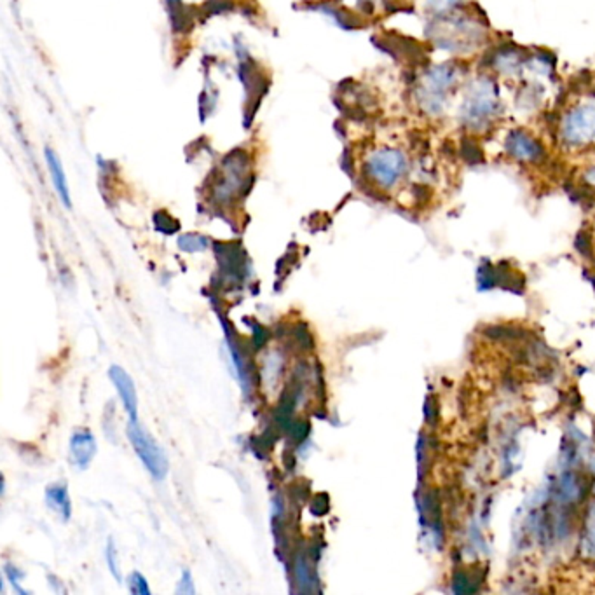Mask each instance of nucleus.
<instances>
[{"instance_id":"1","label":"nucleus","mask_w":595,"mask_h":595,"mask_svg":"<svg viewBox=\"0 0 595 595\" xmlns=\"http://www.w3.org/2000/svg\"><path fill=\"white\" fill-rule=\"evenodd\" d=\"M428 34L436 47L454 54L471 53L484 45L487 39V30L482 23L473 16L460 14V11L449 16L433 18Z\"/></svg>"},{"instance_id":"2","label":"nucleus","mask_w":595,"mask_h":595,"mask_svg":"<svg viewBox=\"0 0 595 595\" xmlns=\"http://www.w3.org/2000/svg\"><path fill=\"white\" fill-rule=\"evenodd\" d=\"M501 112L498 86L487 76H480L467 86L460 109V119L473 133H484L496 123Z\"/></svg>"},{"instance_id":"3","label":"nucleus","mask_w":595,"mask_h":595,"mask_svg":"<svg viewBox=\"0 0 595 595\" xmlns=\"http://www.w3.org/2000/svg\"><path fill=\"white\" fill-rule=\"evenodd\" d=\"M461 81V70L456 63H442L426 69L425 74L420 77L414 98L420 109L426 116L438 118L445 112L449 105V98L454 93L456 86Z\"/></svg>"},{"instance_id":"4","label":"nucleus","mask_w":595,"mask_h":595,"mask_svg":"<svg viewBox=\"0 0 595 595\" xmlns=\"http://www.w3.org/2000/svg\"><path fill=\"white\" fill-rule=\"evenodd\" d=\"M409 173V158L396 147H379L365 159V175L379 189H393Z\"/></svg>"},{"instance_id":"5","label":"nucleus","mask_w":595,"mask_h":595,"mask_svg":"<svg viewBox=\"0 0 595 595\" xmlns=\"http://www.w3.org/2000/svg\"><path fill=\"white\" fill-rule=\"evenodd\" d=\"M558 136L566 147L582 149L595 142V102L569 109L558 125Z\"/></svg>"},{"instance_id":"6","label":"nucleus","mask_w":595,"mask_h":595,"mask_svg":"<svg viewBox=\"0 0 595 595\" xmlns=\"http://www.w3.org/2000/svg\"><path fill=\"white\" fill-rule=\"evenodd\" d=\"M128 436L136 456L147 468V471L152 475L156 480H163L168 473V458L167 452L161 449V445L151 436L149 431L140 425L138 421H129Z\"/></svg>"},{"instance_id":"7","label":"nucleus","mask_w":595,"mask_h":595,"mask_svg":"<svg viewBox=\"0 0 595 595\" xmlns=\"http://www.w3.org/2000/svg\"><path fill=\"white\" fill-rule=\"evenodd\" d=\"M505 151L510 159L522 165H540L547 159L545 145L524 128L509 131L505 138Z\"/></svg>"},{"instance_id":"8","label":"nucleus","mask_w":595,"mask_h":595,"mask_svg":"<svg viewBox=\"0 0 595 595\" xmlns=\"http://www.w3.org/2000/svg\"><path fill=\"white\" fill-rule=\"evenodd\" d=\"M109 378L110 381L116 386L119 398L125 405V411L129 416V421H136L138 418V395H136V387L131 379L128 372L118 365L110 367L109 371Z\"/></svg>"},{"instance_id":"9","label":"nucleus","mask_w":595,"mask_h":595,"mask_svg":"<svg viewBox=\"0 0 595 595\" xmlns=\"http://www.w3.org/2000/svg\"><path fill=\"white\" fill-rule=\"evenodd\" d=\"M70 458L74 461V465L81 469L91 465V461L96 456V440L93 436V433L89 429H77L74 431V435L70 436Z\"/></svg>"},{"instance_id":"10","label":"nucleus","mask_w":595,"mask_h":595,"mask_svg":"<svg viewBox=\"0 0 595 595\" xmlns=\"http://www.w3.org/2000/svg\"><path fill=\"white\" fill-rule=\"evenodd\" d=\"M524 63H526V58L522 54V49H518L515 45L500 47L498 51H494L493 69L498 74H505V76L518 74V70L524 67Z\"/></svg>"},{"instance_id":"11","label":"nucleus","mask_w":595,"mask_h":595,"mask_svg":"<svg viewBox=\"0 0 595 595\" xmlns=\"http://www.w3.org/2000/svg\"><path fill=\"white\" fill-rule=\"evenodd\" d=\"M45 161H47L49 173H51V178H53V183H54V189H56L60 200L63 201V205H65L67 208H70L72 203H70V192H69L67 176H65V171L61 168V163H60L58 156H56L51 149L45 151Z\"/></svg>"},{"instance_id":"12","label":"nucleus","mask_w":595,"mask_h":595,"mask_svg":"<svg viewBox=\"0 0 595 595\" xmlns=\"http://www.w3.org/2000/svg\"><path fill=\"white\" fill-rule=\"evenodd\" d=\"M45 503L51 510L58 513L63 520L70 518L72 513V503H70V496L65 485H51L45 491Z\"/></svg>"},{"instance_id":"13","label":"nucleus","mask_w":595,"mask_h":595,"mask_svg":"<svg viewBox=\"0 0 595 595\" xmlns=\"http://www.w3.org/2000/svg\"><path fill=\"white\" fill-rule=\"evenodd\" d=\"M467 5V0H425V9L431 18H442L461 11Z\"/></svg>"},{"instance_id":"14","label":"nucleus","mask_w":595,"mask_h":595,"mask_svg":"<svg viewBox=\"0 0 595 595\" xmlns=\"http://www.w3.org/2000/svg\"><path fill=\"white\" fill-rule=\"evenodd\" d=\"M178 247L183 252H203L208 249V240L201 234H183L178 238Z\"/></svg>"},{"instance_id":"15","label":"nucleus","mask_w":595,"mask_h":595,"mask_svg":"<svg viewBox=\"0 0 595 595\" xmlns=\"http://www.w3.org/2000/svg\"><path fill=\"white\" fill-rule=\"evenodd\" d=\"M129 592L133 595H151L147 580L140 573H133L128 578Z\"/></svg>"},{"instance_id":"16","label":"nucleus","mask_w":595,"mask_h":595,"mask_svg":"<svg viewBox=\"0 0 595 595\" xmlns=\"http://www.w3.org/2000/svg\"><path fill=\"white\" fill-rule=\"evenodd\" d=\"M107 562H109V569L110 573L121 580V569H119V558H118V552H116V545L114 542H109L107 545Z\"/></svg>"},{"instance_id":"17","label":"nucleus","mask_w":595,"mask_h":595,"mask_svg":"<svg viewBox=\"0 0 595 595\" xmlns=\"http://www.w3.org/2000/svg\"><path fill=\"white\" fill-rule=\"evenodd\" d=\"M178 594H194L196 589H194V583H192V576L189 571H185L180 578V583H178V589H176Z\"/></svg>"},{"instance_id":"18","label":"nucleus","mask_w":595,"mask_h":595,"mask_svg":"<svg viewBox=\"0 0 595 595\" xmlns=\"http://www.w3.org/2000/svg\"><path fill=\"white\" fill-rule=\"evenodd\" d=\"M585 182H587L589 185L595 187V165L594 167H591L589 170L585 171Z\"/></svg>"}]
</instances>
